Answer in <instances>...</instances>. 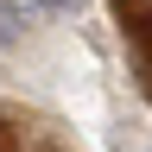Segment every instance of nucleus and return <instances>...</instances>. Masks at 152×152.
Returning <instances> with one entry per match:
<instances>
[{
	"mask_svg": "<svg viewBox=\"0 0 152 152\" xmlns=\"http://www.w3.org/2000/svg\"><path fill=\"white\" fill-rule=\"evenodd\" d=\"M26 38V0H0V51H13Z\"/></svg>",
	"mask_w": 152,
	"mask_h": 152,
	"instance_id": "f257e3e1",
	"label": "nucleus"
},
{
	"mask_svg": "<svg viewBox=\"0 0 152 152\" xmlns=\"http://www.w3.org/2000/svg\"><path fill=\"white\" fill-rule=\"evenodd\" d=\"M89 0H26V13H83Z\"/></svg>",
	"mask_w": 152,
	"mask_h": 152,
	"instance_id": "f03ea898",
	"label": "nucleus"
}]
</instances>
